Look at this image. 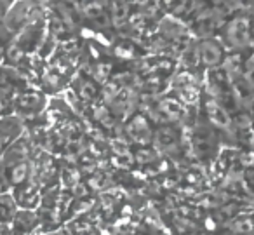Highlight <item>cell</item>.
<instances>
[{
    "label": "cell",
    "mask_w": 254,
    "mask_h": 235,
    "mask_svg": "<svg viewBox=\"0 0 254 235\" xmlns=\"http://www.w3.org/2000/svg\"><path fill=\"white\" fill-rule=\"evenodd\" d=\"M219 56H221V53H219V49L214 44H204V46H202V58H204L205 63H209V65L216 63V61L219 60Z\"/></svg>",
    "instance_id": "6da1fadb"
},
{
    "label": "cell",
    "mask_w": 254,
    "mask_h": 235,
    "mask_svg": "<svg viewBox=\"0 0 254 235\" xmlns=\"http://www.w3.org/2000/svg\"><path fill=\"white\" fill-rule=\"evenodd\" d=\"M209 113L212 115V119L216 120L218 124H228V119H226V115L221 112V108H219L218 105H214V103H209Z\"/></svg>",
    "instance_id": "7a4b0ae2"
},
{
    "label": "cell",
    "mask_w": 254,
    "mask_h": 235,
    "mask_svg": "<svg viewBox=\"0 0 254 235\" xmlns=\"http://www.w3.org/2000/svg\"><path fill=\"white\" fill-rule=\"evenodd\" d=\"M162 108L166 110L167 113H169V115H178V113H180V106H178V103H174V101H164L162 103Z\"/></svg>",
    "instance_id": "3957f363"
},
{
    "label": "cell",
    "mask_w": 254,
    "mask_h": 235,
    "mask_svg": "<svg viewBox=\"0 0 254 235\" xmlns=\"http://www.w3.org/2000/svg\"><path fill=\"white\" fill-rule=\"evenodd\" d=\"M23 174H25V165H19L18 171H16V169H14V178H12V179H14L16 183L21 181V179L25 178V176H23Z\"/></svg>",
    "instance_id": "277c9868"
}]
</instances>
